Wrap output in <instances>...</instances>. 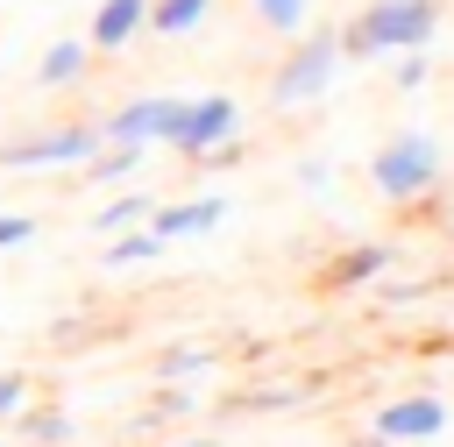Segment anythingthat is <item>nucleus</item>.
<instances>
[{
	"mask_svg": "<svg viewBox=\"0 0 454 447\" xmlns=\"http://www.w3.org/2000/svg\"><path fill=\"white\" fill-rule=\"evenodd\" d=\"M340 35V57L348 64H376V57H404V50H426L440 35V0H369Z\"/></svg>",
	"mask_w": 454,
	"mask_h": 447,
	"instance_id": "f257e3e1",
	"label": "nucleus"
},
{
	"mask_svg": "<svg viewBox=\"0 0 454 447\" xmlns=\"http://www.w3.org/2000/svg\"><path fill=\"white\" fill-rule=\"evenodd\" d=\"M369 184H376L383 199H397V206L426 199V192L440 184V142H433L426 128H397L390 142H376V156H369Z\"/></svg>",
	"mask_w": 454,
	"mask_h": 447,
	"instance_id": "f03ea898",
	"label": "nucleus"
},
{
	"mask_svg": "<svg viewBox=\"0 0 454 447\" xmlns=\"http://www.w3.org/2000/svg\"><path fill=\"white\" fill-rule=\"evenodd\" d=\"M333 78H340V35H333V28H298L291 57H284V64H277V78H270V106H277V114L312 106Z\"/></svg>",
	"mask_w": 454,
	"mask_h": 447,
	"instance_id": "7ed1b4c3",
	"label": "nucleus"
},
{
	"mask_svg": "<svg viewBox=\"0 0 454 447\" xmlns=\"http://www.w3.org/2000/svg\"><path fill=\"white\" fill-rule=\"evenodd\" d=\"M92 149H99V128L92 121H57V128H35V135L0 142V170H85Z\"/></svg>",
	"mask_w": 454,
	"mask_h": 447,
	"instance_id": "20e7f679",
	"label": "nucleus"
},
{
	"mask_svg": "<svg viewBox=\"0 0 454 447\" xmlns=\"http://www.w3.org/2000/svg\"><path fill=\"white\" fill-rule=\"evenodd\" d=\"M227 142H241V106H234L227 92L184 99V114H177V128H170V149H177L184 163H206V156L227 149Z\"/></svg>",
	"mask_w": 454,
	"mask_h": 447,
	"instance_id": "39448f33",
	"label": "nucleus"
},
{
	"mask_svg": "<svg viewBox=\"0 0 454 447\" xmlns=\"http://www.w3.org/2000/svg\"><path fill=\"white\" fill-rule=\"evenodd\" d=\"M177 114H184V92H142V99L114 106V121H99V142H135V149H156V142H170Z\"/></svg>",
	"mask_w": 454,
	"mask_h": 447,
	"instance_id": "423d86ee",
	"label": "nucleus"
},
{
	"mask_svg": "<svg viewBox=\"0 0 454 447\" xmlns=\"http://www.w3.org/2000/svg\"><path fill=\"white\" fill-rule=\"evenodd\" d=\"M447 433V404L440 397H390L383 412H376V440L383 447H397V440H440Z\"/></svg>",
	"mask_w": 454,
	"mask_h": 447,
	"instance_id": "0eeeda50",
	"label": "nucleus"
},
{
	"mask_svg": "<svg viewBox=\"0 0 454 447\" xmlns=\"http://www.w3.org/2000/svg\"><path fill=\"white\" fill-rule=\"evenodd\" d=\"M227 220V199L206 192V199H170V206H149V234L156 241H192V234H213Z\"/></svg>",
	"mask_w": 454,
	"mask_h": 447,
	"instance_id": "6e6552de",
	"label": "nucleus"
},
{
	"mask_svg": "<svg viewBox=\"0 0 454 447\" xmlns=\"http://www.w3.org/2000/svg\"><path fill=\"white\" fill-rule=\"evenodd\" d=\"M383 270H397V241H355L326 263V284L333 291H355V284H376Z\"/></svg>",
	"mask_w": 454,
	"mask_h": 447,
	"instance_id": "1a4fd4ad",
	"label": "nucleus"
},
{
	"mask_svg": "<svg viewBox=\"0 0 454 447\" xmlns=\"http://www.w3.org/2000/svg\"><path fill=\"white\" fill-rule=\"evenodd\" d=\"M142 14H149V0H99L85 50H128V43L142 35Z\"/></svg>",
	"mask_w": 454,
	"mask_h": 447,
	"instance_id": "9d476101",
	"label": "nucleus"
},
{
	"mask_svg": "<svg viewBox=\"0 0 454 447\" xmlns=\"http://www.w3.org/2000/svg\"><path fill=\"white\" fill-rule=\"evenodd\" d=\"M7 426H14V440H21V447H64V440L78 433V426H71V412H57V404H21Z\"/></svg>",
	"mask_w": 454,
	"mask_h": 447,
	"instance_id": "9b49d317",
	"label": "nucleus"
},
{
	"mask_svg": "<svg viewBox=\"0 0 454 447\" xmlns=\"http://www.w3.org/2000/svg\"><path fill=\"white\" fill-rule=\"evenodd\" d=\"M192 412H199V404H192V390H184V383H156L128 433H163V426H177V419H192Z\"/></svg>",
	"mask_w": 454,
	"mask_h": 447,
	"instance_id": "f8f14e48",
	"label": "nucleus"
},
{
	"mask_svg": "<svg viewBox=\"0 0 454 447\" xmlns=\"http://www.w3.org/2000/svg\"><path fill=\"white\" fill-rule=\"evenodd\" d=\"M149 192H106L99 206H92V234H128V227H142L149 220Z\"/></svg>",
	"mask_w": 454,
	"mask_h": 447,
	"instance_id": "ddd939ff",
	"label": "nucleus"
},
{
	"mask_svg": "<svg viewBox=\"0 0 454 447\" xmlns=\"http://www.w3.org/2000/svg\"><path fill=\"white\" fill-rule=\"evenodd\" d=\"M213 362H220V355H213L206 341H177V348H163V355L149 362V376H156V383H192V376H206Z\"/></svg>",
	"mask_w": 454,
	"mask_h": 447,
	"instance_id": "4468645a",
	"label": "nucleus"
},
{
	"mask_svg": "<svg viewBox=\"0 0 454 447\" xmlns=\"http://www.w3.org/2000/svg\"><path fill=\"white\" fill-rule=\"evenodd\" d=\"M163 248H170V241H156V234H149V220H142V227H128V234H106L99 263H106V270H128V263H163Z\"/></svg>",
	"mask_w": 454,
	"mask_h": 447,
	"instance_id": "2eb2a0df",
	"label": "nucleus"
},
{
	"mask_svg": "<svg viewBox=\"0 0 454 447\" xmlns=\"http://www.w3.org/2000/svg\"><path fill=\"white\" fill-rule=\"evenodd\" d=\"M142 156H149V149H135V142H99V149L85 156V170H92V184H128V177L142 170Z\"/></svg>",
	"mask_w": 454,
	"mask_h": 447,
	"instance_id": "dca6fc26",
	"label": "nucleus"
},
{
	"mask_svg": "<svg viewBox=\"0 0 454 447\" xmlns=\"http://www.w3.org/2000/svg\"><path fill=\"white\" fill-rule=\"evenodd\" d=\"M206 14H213V0H149L142 28H156V35H192Z\"/></svg>",
	"mask_w": 454,
	"mask_h": 447,
	"instance_id": "f3484780",
	"label": "nucleus"
},
{
	"mask_svg": "<svg viewBox=\"0 0 454 447\" xmlns=\"http://www.w3.org/2000/svg\"><path fill=\"white\" fill-rule=\"evenodd\" d=\"M85 57H92V50H85V43H71V35H64V43H50V50H43V64H35V85H78V78H85Z\"/></svg>",
	"mask_w": 454,
	"mask_h": 447,
	"instance_id": "a211bd4d",
	"label": "nucleus"
},
{
	"mask_svg": "<svg viewBox=\"0 0 454 447\" xmlns=\"http://www.w3.org/2000/svg\"><path fill=\"white\" fill-rule=\"evenodd\" d=\"M291 404H305L298 383H262V390H234L220 412H291Z\"/></svg>",
	"mask_w": 454,
	"mask_h": 447,
	"instance_id": "6ab92c4d",
	"label": "nucleus"
},
{
	"mask_svg": "<svg viewBox=\"0 0 454 447\" xmlns=\"http://www.w3.org/2000/svg\"><path fill=\"white\" fill-rule=\"evenodd\" d=\"M255 7V21L262 28H284V35H298L305 28V14H312V0H248Z\"/></svg>",
	"mask_w": 454,
	"mask_h": 447,
	"instance_id": "aec40b11",
	"label": "nucleus"
},
{
	"mask_svg": "<svg viewBox=\"0 0 454 447\" xmlns=\"http://www.w3.org/2000/svg\"><path fill=\"white\" fill-rule=\"evenodd\" d=\"M426 291H433L426 277H397V270H383V277H376V305H419Z\"/></svg>",
	"mask_w": 454,
	"mask_h": 447,
	"instance_id": "412c9836",
	"label": "nucleus"
},
{
	"mask_svg": "<svg viewBox=\"0 0 454 447\" xmlns=\"http://www.w3.org/2000/svg\"><path fill=\"white\" fill-rule=\"evenodd\" d=\"M390 64H397V71H390V78H397V92H419V85L433 78V64H426V50H404V57H390Z\"/></svg>",
	"mask_w": 454,
	"mask_h": 447,
	"instance_id": "4be33fe9",
	"label": "nucleus"
},
{
	"mask_svg": "<svg viewBox=\"0 0 454 447\" xmlns=\"http://www.w3.org/2000/svg\"><path fill=\"white\" fill-rule=\"evenodd\" d=\"M28 241H35V213L0 206V248H28Z\"/></svg>",
	"mask_w": 454,
	"mask_h": 447,
	"instance_id": "5701e85b",
	"label": "nucleus"
},
{
	"mask_svg": "<svg viewBox=\"0 0 454 447\" xmlns=\"http://www.w3.org/2000/svg\"><path fill=\"white\" fill-rule=\"evenodd\" d=\"M21 404H28V376H21V369H0V426H7Z\"/></svg>",
	"mask_w": 454,
	"mask_h": 447,
	"instance_id": "b1692460",
	"label": "nucleus"
},
{
	"mask_svg": "<svg viewBox=\"0 0 454 447\" xmlns=\"http://www.w3.org/2000/svg\"><path fill=\"white\" fill-rule=\"evenodd\" d=\"M298 184H305L312 199H319V192H333V163H326V156H305V163H298Z\"/></svg>",
	"mask_w": 454,
	"mask_h": 447,
	"instance_id": "393cba45",
	"label": "nucleus"
},
{
	"mask_svg": "<svg viewBox=\"0 0 454 447\" xmlns=\"http://www.w3.org/2000/svg\"><path fill=\"white\" fill-rule=\"evenodd\" d=\"M177 447H227V440H213V433H192V440H177Z\"/></svg>",
	"mask_w": 454,
	"mask_h": 447,
	"instance_id": "a878e982",
	"label": "nucleus"
},
{
	"mask_svg": "<svg viewBox=\"0 0 454 447\" xmlns=\"http://www.w3.org/2000/svg\"><path fill=\"white\" fill-rule=\"evenodd\" d=\"M340 447H383V440H376V433H369V440H340Z\"/></svg>",
	"mask_w": 454,
	"mask_h": 447,
	"instance_id": "bb28decb",
	"label": "nucleus"
},
{
	"mask_svg": "<svg viewBox=\"0 0 454 447\" xmlns=\"http://www.w3.org/2000/svg\"><path fill=\"white\" fill-rule=\"evenodd\" d=\"M0 447H21V440H0Z\"/></svg>",
	"mask_w": 454,
	"mask_h": 447,
	"instance_id": "cd10ccee",
	"label": "nucleus"
}]
</instances>
